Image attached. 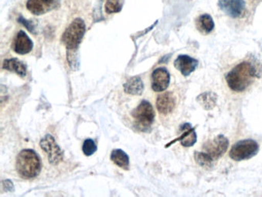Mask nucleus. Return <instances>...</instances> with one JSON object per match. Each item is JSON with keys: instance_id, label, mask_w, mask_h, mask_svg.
Segmentation results:
<instances>
[{"instance_id": "nucleus-15", "label": "nucleus", "mask_w": 262, "mask_h": 197, "mask_svg": "<svg viewBox=\"0 0 262 197\" xmlns=\"http://www.w3.org/2000/svg\"><path fill=\"white\" fill-rule=\"evenodd\" d=\"M3 68L6 70L15 72L21 77L27 75L26 65L17 58L6 59L4 60Z\"/></svg>"}, {"instance_id": "nucleus-21", "label": "nucleus", "mask_w": 262, "mask_h": 197, "mask_svg": "<svg viewBox=\"0 0 262 197\" xmlns=\"http://www.w3.org/2000/svg\"><path fill=\"white\" fill-rule=\"evenodd\" d=\"M97 149L98 148H97L96 144L92 139H87L84 141V144H83L82 151L86 156H91L95 154Z\"/></svg>"}, {"instance_id": "nucleus-13", "label": "nucleus", "mask_w": 262, "mask_h": 197, "mask_svg": "<svg viewBox=\"0 0 262 197\" xmlns=\"http://www.w3.org/2000/svg\"><path fill=\"white\" fill-rule=\"evenodd\" d=\"M176 98L171 92H166L160 94L157 97V107L158 111L162 114L166 115L171 113L175 108Z\"/></svg>"}, {"instance_id": "nucleus-17", "label": "nucleus", "mask_w": 262, "mask_h": 197, "mask_svg": "<svg viewBox=\"0 0 262 197\" xmlns=\"http://www.w3.org/2000/svg\"><path fill=\"white\" fill-rule=\"evenodd\" d=\"M196 28L201 33L208 34L214 29V22L213 18L209 14L201 15L196 21Z\"/></svg>"}, {"instance_id": "nucleus-2", "label": "nucleus", "mask_w": 262, "mask_h": 197, "mask_svg": "<svg viewBox=\"0 0 262 197\" xmlns=\"http://www.w3.org/2000/svg\"><path fill=\"white\" fill-rule=\"evenodd\" d=\"M16 169L21 178L33 179L41 171V161L33 150H22L16 157Z\"/></svg>"}, {"instance_id": "nucleus-20", "label": "nucleus", "mask_w": 262, "mask_h": 197, "mask_svg": "<svg viewBox=\"0 0 262 197\" xmlns=\"http://www.w3.org/2000/svg\"><path fill=\"white\" fill-rule=\"evenodd\" d=\"M194 157L198 164H199L200 166L204 168L210 167L213 162V161L204 151H202V152L201 151V152L196 151L194 154Z\"/></svg>"}, {"instance_id": "nucleus-6", "label": "nucleus", "mask_w": 262, "mask_h": 197, "mask_svg": "<svg viewBox=\"0 0 262 197\" xmlns=\"http://www.w3.org/2000/svg\"><path fill=\"white\" fill-rule=\"evenodd\" d=\"M40 147L48 154V160L51 165H57L63 159V151L51 134H47L40 142Z\"/></svg>"}, {"instance_id": "nucleus-14", "label": "nucleus", "mask_w": 262, "mask_h": 197, "mask_svg": "<svg viewBox=\"0 0 262 197\" xmlns=\"http://www.w3.org/2000/svg\"><path fill=\"white\" fill-rule=\"evenodd\" d=\"M180 131H181L182 134L179 140L183 147L190 148L196 144V141H198V135H196L195 129L192 127L191 124H188V123L183 124L180 127Z\"/></svg>"}, {"instance_id": "nucleus-10", "label": "nucleus", "mask_w": 262, "mask_h": 197, "mask_svg": "<svg viewBox=\"0 0 262 197\" xmlns=\"http://www.w3.org/2000/svg\"><path fill=\"white\" fill-rule=\"evenodd\" d=\"M198 60L186 54H180L174 62L176 69L180 71L184 76H189L190 74L193 73L198 67Z\"/></svg>"}, {"instance_id": "nucleus-18", "label": "nucleus", "mask_w": 262, "mask_h": 197, "mask_svg": "<svg viewBox=\"0 0 262 197\" xmlns=\"http://www.w3.org/2000/svg\"><path fill=\"white\" fill-rule=\"evenodd\" d=\"M111 159L121 169L128 170L129 169V157L122 149H115L111 154Z\"/></svg>"}, {"instance_id": "nucleus-9", "label": "nucleus", "mask_w": 262, "mask_h": 197, "mask_svg": "<svg viewBox=\"0 0 262 197\" xmlns=\"http://www.w3.org/2000/svg\"><path fill=\"white\" fill-rule=\"evenodd\" d=\"M220 8L230 17H241L245 10L244 0H218Z\"/></svg>"}, {"instance_id": "nucleus-16", "label": "nucleus", "mask_w": 262, "mask_h": 197, "mask_svg": "<svg viewBox=\"0 0 262 197\" xmlns=\"http://www.w3.org/2000/svg\"><path fill=\"white\" fill-rule=\"evenodd\" d=\"M124 90L130 95H142L144 90V85L139 76H135L129 78L124 84Z\"/></svg>"}, {"instance_id": "nucleus-12", "label": "nucleus", "mask_w": 262, "mask_h": 197, "mask_svg": "<svg viewBox=\"0 0 262 197\" xmlns=\"http://www.w3.org/2000/svg\"><path fill=\"white\" fill-rule=\"evenodd\" d=\"M33 43L25 32L20 30L18 32L13 42V50L19 54H26L33 49Z\"/></svg>"}, {"instance_id": "nucleus-8", "label": "nucleus", "mask_w": 262, "mask_h": 197, "mask_svg": "<svg viewBox=\"0 0 262 197\" xmlns=\"http://www.w3.org/2000/svg\"><path fill=\"white\" fill-rule=\"evenodd\" d=\"M60 0H28L27 8L36 16L45 14L60 7Z\"/></svg>"}, {"instance_id": "nucleus-4", "label": "nucleus", "mask_w": 262, "mask_h": 197, "mask_svg": "<svg viewBox=\"0 0 262 197\" xmlns=\"http://www.w3.org/2000/svg\"><path fill=\"white\" fill-rule=\"evenodd\" d=\"M259 151V145L253 139L239 141L233 145L230 151V157L235 162L248 160L254 157Z\"/></svg>"}, {"instance_id": "nucleus-11", "label": "nucleus", "mask_w": 262, "mask_h": 197, "mask_svg": "<svg viewBox=\"0 0 262 197\" xmlns=\"http://www.w3.org/2000/svg\"><path fill=\"white\" fill-rule=\"evenodd\" d=\"M170 83V75L166 68H158L152 74V88L155 92L166 90Z\"/></svg>"}, {"instance_id": "nucleus-3", "label": "nucleus", "mask_w": 262, "mask_h": 197, "mask_svg": "<svg viewBox=\"0 0 262 197\" xmlns=\"http://www.w3.org/2000/svg\"><path fill=\"white\" fill-rule=\"evenodd\" d=\"M85 24L81 18H76L71 23L62 35V42L68 50L78 48L85 34Z\"/></svg>"}, {"instance_id": "nucleus-23", "label": "nucleus", "mask_w": 262, "mask_h": 197, "mask_svg": "<svg viewBox=\"0 0 262 197\" xmlns=\"http://www.w3.org/2000/svg\"><path fill=\"white\" fill-rule=\"evenodd\" d=\"M7 183H8V185H7V183L4 182V186H5V189H8V190L7 191H10V192H12V191H13V183H12L10 180H7Z\"/></svg>"}, {"instance_id": "nucleus-5", "label": "nucleus", "mask_w": 262, "mask_h": 197, "mask_svg": "<svg viewBox=\"0 0 262 197\" xmlns=\"http://www.w3.org/2000/svg\"><path fill=\"white\" fill-rule=\"evenodd\" d=\"M132 116L136 120V126L139 130L145 132L150 128L155 118V112L150 103L142 101L137 108L132 112Z\"/></svg>"}, {"instance_id": "nucleus-22", "label": "nucleus", "mask_w": 262, "mask_h": 197, "mask_svg": "<svg viewBox=\"0 0 262 197\" xmlns=\"http://www.w3.org/2000/svg\"><path fill=\"white\" fill-rule=\"evenodd\" d=\"M18 21H19L21 24H23V25H24L27 30H30V33L34 34L35 26L32 21H27V19H26L25 18L23 17V16H19V19H18Z\"/></svg>"}, {"instance_id": "nucleus-19", "label": "nucleus", "mask_w": 262, "mask_h": 197, "mask_svg": "<svg viewBox=\"0 0 262 197\" xmlns=\"http://www.w3.org/2000/svg\"><path fill=\"white\" fill-rule=\"evenodd\" d=\"M124 0H107L105 4L106 13H119L122 10Z\"/></svg>"}, {"instance_id": "nucleus-7", "label": "nucleus", "mask_w": 262, "mask_h": 197, "mask_svg": "<svg viewBox=\"0 0 262 197\" xmlns=\"http://www.w3.org/2000/svg\"><path fill=\"white\" fill-rule=\"evenodd\" d=\"M228 146H229V141L222 134H220L213 140L204 145L206 154L213 161L222 157L223 154L228 150Z\"/></svg>"}, {"instance_id": "nucleus-1", "label": "nucleus", "mask_w": 262, "mask_h": 197, "mask_svg": "<svg viewBox=\"0 0 262 197\" xmlns=\"http://www.w3.org/2000/svg\"><path fill=\"white\" fill-rule=\"evenodd\" d=\"M256 71L250 62H241L226 75V81L231 90L242 92L246 90L254 82Z\"/></svg>"}]
</instances>
